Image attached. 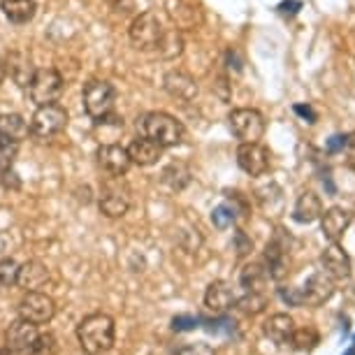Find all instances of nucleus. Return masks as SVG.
Returning <instances> with one entry per match:
<instances>
[{"instance_id":"nucleus-1","label":"nucleus","mask_w":355,"mask_h":355,"mask_svg":"<svg viewBox=\"0 0 355 355\" xmlns=\"http://www.w3.org/2000/svg\"><path fill=\"white\" fill-rule=\"evenodd\" d=\"M77 339L84 353L89 355L107 353L114 346V339H116L114 318L107 316V313H89L86 318L79 320Z\"/></svg>"},{"instance_id":"nucleus-2","label":"nucleus","mask_w":355,"mask_h":355,"mask_svg":"<svg viewBox=\"0 0 355 355\" xmlns=\"http://www.w3.org/2000/svg\"><path fill=\"white\" fill-rule=\"evenodd\" d=\"M142 130L144 135L153 139L156 144H160L165 149V146H177L184 142L186 137V128L182 121H177V119L172 116V114L167 112H151L144 116L142 121Z\"/></svg>"},{"instance_id":"nucleus-3","label":"nucleus","mask_w":355,"mask_h":355,"mask_svg":"<svg viewBox=\"0 0 355 355\" xmlns=\"http://www.w3.org/2000/svg\"><path fill=\"white\" fill-rule=\"evenodd\" d=\"M84 110L86 114L93 119L96 123H107L114 112V100H116V93H114V86L110 82H100V79H93L84 86Z\"/></svg>"},{"instance_id":"nucleus-4","label":"nucleus","mask_w":355,"mask_h":355,"mask_svg":"<svg viewBox=\"0 0 355 355\" xmlns=\"http://www.w3.org/2000/svg\"><path fill=\"white\" fill-rule=\"evenodd\" d=\"M65 125H68V112H65L61 105L49 103V105L37 107L28 128L37 139H49V137H56L58 132H63Z\"/></svg>"},{"instance_id":"nucleus-5","label":"nucleus","mask_w":355,"mask_h":355,"mask_svg":"<svg viewBox=\"0 0 355 355\" xmlns=\"http://www.w3.org/2000/svg\"><path fill=\"white\" fill-rule=\"evenodd\" d=\"M163 24L160 19L153 15V12H144L139 15L135 21L130 24V42L135 49L139 51H151V49H158L160 40H163Z\"/></svg>"},{"instance_id":"nucleus-6","label":"nucleus","mask_w":355,"mask_h":355,"mask_svg":"<svg viewBox=\"0 0 355 355\" xmlns=\"http://www.w3.org/2000/svg\"><path fill=\"white\" fill-rule=\"evenodd\" d=\"M227 121H230L232 135L237 137L239 142H258V139L265 135V119L258 110H249V107H244V110H232Z\"/></svg>"},{"instance_id":"nucleus-7","label":"nucleus","mask_w":355,"mask_h":355,"mask_svg":"<svg viewBox=\"0 0 355 355\" xmlns=\"http://www.w3.org/2000/svg\"><path fill=\"white\" fill-rule=\"evenodd\" d=\"M63 93V77L58 75L53 68H44V70H35L31 84H28V96L31 100L40 105H49L56 103L58 96Z\"/></svg>"},{"instance_id":"nucleus-8","label":"nucleus","mask_w":355,"mask_h":355,"mask_svg":"<svg viewBox=\"0 0 355 355\" xmlns=\"http://www.w3.org/2000/svg\"><path fill=\"white\" fill-rule=\"evenodd\" d=\"M56 313V302L53 297H49L46 293L40 291H26V295L19 302V318L31 320L35 325H44L49 323Z\"/></svg>"},{"instance_id":"nucleus-9","label":"nucleus","mask_w":355,"mask_h":355,"mask_svg":"<svg viewBox=\"0 0 355 355\" xmlns=\"http://www.w3.org/2000/svg\"><path fill=\"white\" fill-rule=\"evenodd\" d=\"M237 165L251 177H263L270 170V151L258 142H242L237 149Z\"/></svg>"},{"instance_id":"nucleus-10","label":"nucleus","mask_w":355,"mask_h":355,"mask_svg":"<svg viewBox=\"0 0 355 355\" xmlns=\"http://www.w3.org/2000/svg\"><path fill=\"white\" fill-rule=\"evenodd\" d=\"M100 209L110 218H121L130 209V193L123 184H107L100 196Z\"/></svg>"},{"instance_id":"nucleus-11","label":"nucleus","mask_w":355,"mask_h":355,"mask_svg":"<svg viewBox=\"0 0 355 355\" xmlns=\"http://www.w3.org/2000/svg\"><path fill=\"white\" fill-rule=\"evenodd\" d=\"M302 291V302L309 306H320L334 295V279L327 277L325 272H313L309 279L304 281Z\"/></svg>"},{"instance_id":"nucleus-12","label":"nucleus","mask_w":355,"mask_h":355,"mask_svg":"<svg viewBox=\"0 0 355 355\" xmlns=\"http://www.w3.org/2000/svg\"><path fill=\"white\" fill-rule=\"evenodd\" d=\"M353 220V214L344 209V207H330L327 211L320 214V232L327 242H339L344 237V232L348 230Z\"/></svg>"},{"instance_id":"nucleus-13","label":"nucleus","mask_w":355,"mask_h":355,"mask_svg":"<svg viewBox=\"0 0 355 355\" xmlns=\"http://www.w3.org/2000/svg\"><path fill=\"white\" fill-rule=\"evenodd\" d=\"M320 265H323V272L334 281H344L351 277V258L348 253L341 249L339 242H332L320 256Z\"/></svg>"},{"instance_id":"nucleus-14","label":"nucleus","mask_w":355,"mask_h":355,"mask_svg":"<svg viewBox=\"0 0 355 355\" xmlns=\"http://www.w3.org/2000/svg\"><path fill=\"white\" fill-rule=\"evenodd\" d=\"M96 156H98V165L103 167L107 174H112V177H121L130 167L128 149H123V146H119V144H103Z\"/></svg>"},{"instance_id":"nucleus-15","label":"nucleus","mask_w":355,"mask_h":355,"mask_svg":"<svg viewBox=\"0 0 355 355\" xmlns=\"http://www.w3.org/2000/svg\"><path fill=\"white\" fill-rule=\"evenodd\" d=\"M288 265H291V256H288V246L281 239H272L265 249V270L270 279L281 281L288 274Z\"/></svg>"},{"instance_id":"nucleus-16","label":"nucleus","mask_w":355,"mask_h":355,"mask_svg":"<svg viewBox=\"0 0 355 355\" xmlns=\"http://www.w3.org/2000/svg\"><path fill=\"white\" fill-rule=\"evenodd\" d=\"M37 334H40V332H37V325H35V323L19 318V320H15V323H12V325L8 327V334H5V341H8V344H5V346L15 348V351H19L21 355H26V353H28L31 344L35 341Z\"/></svg>"},{"instance_id":"nucleus-17","label":"nucleus","mask_w":355,"mask_h":355,"mask_svg":"<svg viewBox=\"0 0 355 355\" xmlns=\"http://www.w3.org/2000/svg\"><path fill=\"white\" fill-rule=\"evenodd\" d=\"M234 291L227 281H211L205 291V306L214 313H225L234 304Z\"/></svg>"},{"instance_id":"nucleus-18","label":"nucleus","mask_w":355,"mask_h":355,"mask_svg":"<svg viewBox=\"0 0 355 355\" xmlns=\"http://www.w3.org/2000/svg\"><path fill=\"white\" fill-rule=\"evenodd\" d=\"M46 281H49V270H46L42 260H28V263L19 265V274H17L19 288H24V291H37Z\"/></svg>"},{"instance_id":"nucleus-19","label":"nucleus","mask_w":355,"mask_h":355,"mask_svg":"<svg viewBox=\"0 0 355 355\" xmlns=\"http://www.w3.org/2000/svg\"><path fill=\"white\" fill-rule=\"evenodd\" d=\"M263 332L267 339L279 346L291 344L293 332H295V320L293 316H288V313H274V316H270L263 323Z\"/></svg>"},{"instance_id":"nucleus-20","label":"nucleus","mask_w":355,"mask_h":355,"mask_svg":"<svg viewBox=\"0 0 355 355\" xmlns=\"http://www.w3.org/2000/svg\"><path fill=\"white\" fill-rule=\"evenodd\" d=\"M165 91L177 100H193L198 96V84L189 72L172 70L165 75Z\"/></svg>"},{"instance_id":"nucleus-21","label":"nucleus","mask_w":355,"mask_h":355,"mask_svg":"<svg viewBox=\"0 0 355 355\" xmlns=\"http://www.w3.org/2000/svg\"><path fill=\"white\" fill-rule=\"evenodd\" d=\"M320 214H323V202H320V198L313 191H304L302 196L297 198V202H295L293 218L297 220V223L306 225V223L318 220Z\"/></svg>"},{"instance_id":"nucleus-22","label":"nucleus","mask_w":355,"mask_h":355,"mask_svg":"<svg viewBox=\"0 0 355 355\" xmlns=\"http://www.w3.org/2000/svg\"><path fill=\"white\" fill-rule=\"evenodd\" d=\"M128 156H130V163L149 167L153 163H158V158L163 156V146L156 144L149 137H142V139H135V142L128 146Z\"/></svg>"},{"instance_id":"nucleus-23","label":"nucleus","mask_w":355,"mask_h":355,"mask_svg":"<svg viewBox=\"0 0 355 355\" xmlns=\"http://www.w3.org/2000/svg\"><path fill=\"white\" fill-rule=\"evenodd\" d=\"M8 72H10V77L15 79V82L21 86V89H28V84H31V79L33 75H35V68H33V63H31V58L28 56H24V53H19L15 51L12 56L8 58Z\"/></svg>"},{"instance_id":"nucleus-24","label":"nucleus","mask_w":355,"mask_h":355,"mask_svg":"<svg viewBox=\"0 0 355 355\" xmlns=\"http://www.w3.org/2000/svg\"><path fill=\"white\" fill-rule=\"evenodd\" d=\"M3 12L12 24H28L37 12L35 0H3Z\"/></svg>"},{"instance_id":"nucleus-25","label":"nucleus","mask_w":355,"mask_h":355,"mask_svg":"<svg viewBox=\"0 0 355 355\" xmlns=\"http://www.w3.org/2000/svg\"><path fill=\"white\" fill-rule=\"evenodd\" d=\"M28 123L19 114H0V135L12 139V142H21L28 135Z\"/></svg>"},{"instance_id":"nucleus-26","label":"nucleus","mask_w":355,"mask_h":355,"mask_svg":"<svg viewBox=\"0 0 355 355\" xmlns=\"http://www.w3.org/2000/svg\"><path fill=\"white\" fill-rule=\"evenodd\" d=\"M267 279H270V274L258 263L246 265L242 274H239V281H242V286L246 288V293H263L267 286Z\"/></svg>"},{"instance_id":"nucleus-27","label":"nucleus","mask_w":355,"mask_h":355,"mask_svg":"<svg viewBox=\"0 0 355 355\" xmlns=\"http://www.w3.org/2000/svg\"><path fill=\"white\" fill-rule=\"evenodd\" d=\"M291 344L297 348V351H311V348H316L320 344V334L316 332V327H311V325L302 327V330L295 327Z\"/></svg>"},{"instance_id":"nucleus-28","label":"nucleus","mask_w":355,"mask_h":355,"mask_svg":"<svg viewBox=\"0 0 355 355\" xmlns=\"http://www.w3.org/2000/svg\"><path fill=\"white\" fill-rule=\"evenodd\" d=\"M26 355H58V339L51 332H40Z\"/></svg>"},{"instance_id":"nucleus-29","label":"nucleus","mask_w":355,"mask_h":355,"mask_svg":"<svg viewBox=\"0 0 355 355\" xmlns=\"http://www.w3.org/2000/svg\"><path fill=\"white\" fill-rule=\"evenodd\" d=\"M234 304H237L244 313H249V316H256V313L265 311L267 297H265V293H244V297L234 300Z\"/></svg>"},{"instance_id":"nucleus-30","label":"nucleus","mask_w":355,"mask_h":355,"mask_svg":"<svg viewBox=\"0 0 355 355\" xmlns=\"http://www.w3.org/2000/svg\"><path fill=\"white\" fill-rule=\"evenodd\" d=\"M234 218H237V209H234V207H230V205H220V207H216V209L211 211L214 225L220 227V230H225L227 225H232Z\"/></svg>"},{"instance_id":"nucleus-31","label":"nucleus","mask_w":355,"mask_h":355,"mask_svg":"<svg viewBox=\"0 0 355 355\" xmlns=\"http://www.w3.org/2000/svg\"><path fill=\"white\" fill-rule=\"evenodd\" d=\"M19 151V142H12V139H0V170H10L12 163L17 158Z\"/></svg>"},{"instance_id":"nucleus-32","label":"nucleus","mask_w":355,"mask_h":355,"mask_svg":"<svg viewBox=\"0 0 355 355\" xmlns=\"http://www.w3.org/2000/svg\"><path fill=\"white\" fill-rule=\"evenodd\" d=\"M17 274H19V265L12 258L0 260V284L3 288H12L17 286Z\"/></svg>"},{"instance_id":"nucleus-33","label":"nucleus","mask_w":355,"mask_h":355,"mask_svg":"<svg viewBox=\"0 0 355 355\" xmlns=\"http://www.w3.org/2000/svg\"><path fill=\"white\" fill-rule=\"evenodd\" d=\"M177 355H216V351L207 344V341H196V344H186L179 348Z\"/></svg>"},{"instance_id":"nucleus-34","label":"nucleus","mask_w":355,"mask_h":355,"mask_svg":"<svg viewBox=\"0 0 355 355\" xmlns=\"http://www.w3.org/2000/svg\"><path fill=\"white\" fill-rule=\"evenodd\" d=\"M281 300L288 304V306H304L302 302V291L300 288H281Z\"/></svg>"},{"instance_id":"nucleus-35","label":"nucleus","mask_w":355,"mask_h":355,"mask_svg":"<svg viewBox=\"0 0 355 355\" xmlns=\"http://www.w3.org/2000/svg\"><path fill=\"white\" fill-rule=\"evenodd\" d=\"M234 244H237V256H246V253L253 249V242H251L249 237H246L242 230L234 234Z\"/></svg>"},{"instance_id":"nucleus-36","label":"nucleus","mask_w":355,"mask_h":355,"mask_svg":"<svg viewBox=\"0 0 355 355\" xmlns=\"http://www.w3.org/2000/svg\"><path fill=\"white\" fill-rule=\"evenodd\" d=\"M172 327L174 330H193V327H198V318L193 316H177L172 320Z\"/></svg>"},{"instance_id":"nucleus-37","label":"nucleus","mask_w":355,"mask_h":355,"mask_svg":"<svg viewBox=\"0 0 355 355\" xmlns=\"http://www.w3.org/2000/svg\"><path fill=\"white\" fill-rule=\"evenodd\" d=\"M344 149H346V153H344V156H346V165L355 172V137H348L346 139Z\"/></svg>"},{"instance_id":"nucleus-38","label":"nucleus","mask_w":355,"mask_h":355,"mask_svg":"<svg viewBox=\"0 0 355 355\" xmlns=\"http://www.w3.org/2000/svg\"><path fill=\"white\" fill-rule=\"evenodd\" d=\"M3 184L8 186H12V189H19V179H17V174L12 172V170H3Z\"/></svg>"},{"instance_id":"nucleus-39","label":"nucleus","mask_w":355,"mask_h":355,"mask_svg":"<svg viewBox=\"0 0 355 355\" xmlns=\"http://www.w3.org/2000/svg\"><path fill=\"white\" fill-rule=\"evenodd\" d=\"M346 139H348V137L334 135V137L330 139V144H327V151H339V149H344V146H346Z\"/></svg>"},{"instance_id":"nucleus-40","label":"nucleus","mask_w":355,"mask_h":355,"mask_svg":"<svg viewBox=\"0 0 355 355\" xmlns=\"http://www.w3.org/2000/svg\"><path fill=\"white\" fill-rule=\"evenodd\" d=\"M295 112H297V114H302L304 119H309V123H313V121H316V114H313V110H311V107L295 105Z\"/></svg>"},{"instance_id":"nucleus-41","label":"nucleus","mask_w":355,"mask_h":355,"mask_svg":"<svg viewBox=\"0 0 355 355\" xmlns=\"http://www.w3.org/2000/svg\"><path fill=\"white\" fill-rule=\"evenodd\" d=\"M297 8H300V3L297 0H291V3H284L281 5V15H288V12H291V15H295V12H297Z\"/></svg>"},{"instance_id":"nucleus-42","label":"nucleus","mask_w":355,"mask_h":355,"mask_svg":"<svg viewBox=\"0 0 355 355\" xmlns=\"http://www.w3.org/2000/svg\"><path fill=\"white\" fill-rule=\"evenodd\" d=\"M5 77H8V65H5V61H0V84L5 82Z\"/></svg>"},{"instance_id":"nucleus-43","label":"nucleus","mask_w":355,"mask_h":355,"mask_svg":"<svg viewBox=\"0 0 355 355\" xmlns=\"http://www.w3.org/2000/svg\"><path fill=\"white\" fill-rule=\"evenodd\" d=\"M0 355H21V353L15 351V348H10V346H5L3 351H0Z\"/></svg>"},{"instance_id":"nucleus-44","label":"nucleus","mask_w":355,"mask_h":355,"mask_svg":"<svg viewBox=\"0 0 355 355\" xmlns=\"http://www.w3.org/2000/svg\"><path fill=\"white\" fill-rule=\"evenodd\" d=\"M110 3H119V0H110Z\"/></svg>"},{"instance_id":"nucleus-45","label":"nucleus","mask_w":355,"mask_h":355,"mask_svg":"<svg viewBox=\"0 0 355 355\" xmlns=\"http://www.w3.org/2000/svg\"><path fill=\"white\" fill-rule=\"evenodd\" d=\"M0 291H3V284H0Z\"/></svg>"}]
</instances>
